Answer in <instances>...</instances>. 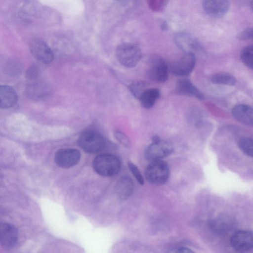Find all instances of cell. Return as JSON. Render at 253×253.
<instances>
[{
	"instance_id": "obj_31",
	"label": "cell",
	"mask_w": 253,
	"mask_h": 253,
	"mask_svg": "<svg viewBox=\"0 0 253 253\" xmlns=\"http://www.w3.org/2000/svg\"><path fill=\"white\" fill-rule=\"evenodd\" d=\"M250 5H251V8L253 10V0H252Z\"/></svg>"
},
{
	"instance_id": "obj_30",
	"label": "cell",
	"mask_w": 253,
	"mask_h": 253,
	"mask_svg": "<svg viewBox=\"0 0 253 253\" xmlns=\"http://www.w3.org/2000/svg\"><path fill=\"white\" fill-rule=\"evenodd\" d=\"M172 252L178 253H193L194 252L187 248L180 247L175 249L174 251H172Z\"/></svg>"
},
{
	"instance_id": "obj_22",
	"label": "cell",
	"mask_w": 253,
	"mask_h": 253,
	"mask_svg": "<svg viewBox=\"0 0 253 253\" xmlns=\"http://www.w3.org/2000/svg\"><path fill=\"white\" fill-rule=\"evenodd\" d=\"M241 59L246 66L253 69V45L246 46L242 49Z\"/></svg>"
},
{
	"instance_id": "obj_6",
	"label": "cell",
	"mask_w": 253,
	"mask_h": 253,
	"mask_svg": "<svg viewBox=\"0 0 253 253\" xmlns=\"http://www.w3.org/2000/svg\"><path fill=\"white\" fill-rule=\"evenodd\" d=\"M196 64L194 53L184 52L178 60L171 63L169 66L170 72L178 76H186L191 73Z\"/></svg>"
},
{
	"instance_id": "obj_13",
	"label": "cell",
	"mask_w": 253,
	"mask_h": 253,
	"mask_svg": "<svg viewBox=\"0 0 253 253\" xmlns=\"http://www.w3.org/2000/svg\"><path fill=\"white\" fill-rule=\"evenodd\" d=\"M18 233L13 225L5 222L0 224V243L5 248H10L16 243Z\"/></svg>"
},
{
	"instance_id": "obj_19",
	"label": "cell",
	"mask_w": 253,
	"mask_h": 253,
	"mask_svg": "<svg viewBox=\"0 0 253 253\" xmlns=\"http://www.w3.org/2000/svg\"><path fill=\"white\" fill-rule=\"evenodd\" d=\"M160 92L156 88H148L142 93L139 100L143 107L146 109L152 108L160 97Z\"/></svg>"
},
{
	"instance_id": "obj_5",
	"label": "cell",
	"mask_w": 253,
	"mask_h": 253,
	"mask_svg": "<svg viewBox=\"0 0 253 253\" xmlns=\"http://www.w3.org/2000/svg\"><path fill=\"white\" fill-rule=\"evenodd\" d=\"M173 151L171 143L161 139L152 142L145 152V157L149 161L160 160L170 155Z\"/></svg>"
},
{
	"instance_id": "obj_29",
	"label": "cell",
	"mask_w": 253,
	"mask_h": 253,
	"mask_svg": "<svg viewBox=\"0 0 253 253\" xmlns=\"http://www.w3.org/2000/svg\"><path fill=\"white\" fill-rule=\"evenodd\" d=\"M27 74V77L31 79L35 78L38 74L37 68L35 67H32L29 70V71Z\"/></svg>"
},
{
	"instance_id": "obj_2",
	"label": "cell",
	"mask_w": 253,
	"mask_h": 253,
	"mask_svg": "<svg viewBox=\"0 0 253 253\" xmlns=\"http://www.w3.org/2000/svg\"><path fill=\"white\" fill-rule=\"evenodd\" d=\"M116 54L119 62L126 68L135 66L142 56L139 47L137 45L130 43L119 44L116 48Z\"/></svg>"
},
{
	"instance_id": "obj_18",
	"label": "cell",
	"mask_w": 253,
	"mask_h": 253,
	"mask_svg": "<svg viewBox=\"0 0 253 253\" xmlns=\"http://www.w3.org/2000/svg\"><path fill=\"white\" fill-rule=\"evenodd\" d=\"M177 91L180 94L193 96L198 99H204L203 93L189 80L182 79L176 86Z\"/></svg>"
},
{
	"instance_id": "obj_8",
	"label": "cell",
	"mask_w": 253,
	"mask_h": 253,
	"mask_svg": "<svg viewBox=\"0 0 253 253\" xmlns=\"http://www.w3.org/2000/svg\"><path fill=\"white\" fill-rule=\"evenodd\" d=\"M234 250L238 252H246L253 249V232L249 230L235 232L230 239Z\"/></svg>"
},
{
	"instance_id": "obj_3",
	"label": "cell",
	"mask_w": 253,
	"mask_h": 253,
	"mask_svg": "<svg viewBox=\"0 0 253 253\" xmlns=\"http://www.w3.org/2000/svg\"><path fill=\"white\" fill-rule=\"evenodd\" d=\"M145 177L152 185H161L168 180L169 169L168 164L160 160L151 162L145 170Z\"/></svg>"
},
{
	"instance_id": "obj_24",
	"label": "cell",
	"mask_w": 253,
	"mask_h": 253,
	"mask_svg": "<svg viewBox=\"0 0 253 253\" xmlns=\"http://www.w3.org/2000/svg\"><path fill=\"white\" fill-rule=\"evenodd\" d=\"M129 88L132 94L139 99L142 93L148 88L146 83L143 81H137L132 84Z\"/></svg>"
},
{
	"instance_id": "obj_26",
	"label": "cell",
	"mask_w": 253,
	"mask_h": 253,
	"mask_svg": "<svg viewBox=\"0 0 253 253\" xmlns=\"http://www.w3.org/2000/svg\"><path fill=\"white\" fill-rule=\"evenodd\" d=\"M116 139L124 147L128 148L131 146V142L128 137L123 132L119 130L115 131Z\"/></svg>"
},
{
	"instance_id": "obj_25",
	"label": "cell",
	"mask_w": 253,
	"mask_h": 253,
	"mask_svg": "<svg viewBox=\"0 0 253 253\" xmlns=\"http://www.w3.org/2000/svg\"><path fill=\"white\" fill-rule=\"evenodd\" d=\"M127 165L130 171L133 174L138 182L140 185H143L144 183L143 176L138 167L131 162H128Z\"/></svg>"
},
{
	"instance_id": "obj_20",
	"label": "cell",
	"mask_w": 253,
	"mask_h": 253,
	"mask_svg": "<svg viewBox=\"0 0 253 253\" xmlns=\"http://www.w3.org/2000/svg\"><path fill=\"white\" fill-rule=\"evenodd\" d=\"M27 89L28 95L34 98L44 97L48 93V87L42 83L35 82L31 84Z\"/></svg>"
},
{
	"instance_id": "obj_21",
	"label": "cell",
	"mask_w": 253,
	"mask_h": 253,
	"mask_svg": "<svg viewBox=\"0 0 253 253\" xmlns=\"http://www.w3.org/2000/svg\"><path fill=\"white\" fill-rule=\"evenodd\" d=\"M211 82L216 84L234 85L236 83V80L229 74L218 73L212 76Z\"/></svg>"
},
{
	"instance_id": "obj_15",
	"label": "cell",
	"mask_w": 253,
	"mask_h": 253,
	"mask_svg": "<svg viewBox=\"0 0 253 253\" xmlns=\"http://www.w3.org/2000/svg\"><path fill=\"white\" fill-rule=\"evenodd\" d=\"M176 44L184 52H191L199 48V44L196 38L186 32L176 33L174 38Z\"/></svg>"
},
{
	"instance_id": "obj_12",
	"label": "cell",
	"mask_w": 253,
	"mask_h": 253,
	"mask_svg": "<svg viewBox=\"0 0 253 253\" xmlns=\"http://www.w3.org/2000/svg\"><path fill=\"white\" fill-rule=\"evenodd\" d=\"M211 230L217 235H225L231 232L235 227L234 219L227 215H221L209 222Z\"/></svg>"
},
{
	"instance_id": "obj_9",
	"label": "cell",
	"mask_w": 253,
	"mask_h": 253,
	"mask_svg": "<svg viewBox=\"0 0 253 253\" xmlns=\"http://www.w3.org/2000/svg\"><path fill=\"white\" fill-rule=\"evenodd\" d=\"M29 48L32 55L39 61L48 63L54 58L53 53L48 45L43 41L35 39L29 43Z\"/></svg>"
},
{
	"instance_id": "obj_28",
	"label": "cell",
	"mask_w": 253,
	"mask_h": 253,
	"mask_svg": "<svg viewBox=\"0 0 253 253\" xmlns=\"http://www.w3.org/2000/svg\"><path fill=\"white\" fill-rule=\"evenodd\" d=\"M240 40H253V28H248L242 31L238 35Z\"/></svg>"
},
{
	"instance_id": "obj_4",
	"label": "cell",
	"mask_w": 253,
	"mask_h": 253,
	"mask_svg": "<svg viewBox=\"0 0 253 253\" xmlns=\"http://www.w3.org/2000/svg\"><path fill=\"white\" fill-rule=\"evenodd\" d=\"M78 145L87 153H94L102 150L106 145L104 138L94 130L82 133L78 139Z\"/></svg>"
},
{
	"instance_id": "obj_16",
	"label": "cell",
	"mask_w": 253,
	"mask_h": 253,
	"mask_svg": "<svg viewBox=\"0 0 253 253\" xmlns=\"http://www.w3.org/2000/svg\"><path fill=\"white\" fill-rule=\"evenodd\" d=\"M133 189L134 183L131 178L127 176H124L120 177L117 182L115 192L119 199L124 200L129 197Z\"/></svg>"
},
{
	"instance_id": "obj_10",
	"label": "cell",
	"mask_w": 253,
	"mask_h": 253,
	"mask_svg": "<svg viewBox=\"0 0 253 253\" xmlns=\"http://www.w3.org/2000/svg\"><path fill=\"white\" fill-rule=\"evenodd\" d=\"M81 154L77 149L66 148L57 151L54 157L55 162L59 167L69 168L78 163Z\"/></svg>"
},
{
	"instance_id": "obj_27",
	"label": "cell",
	"mask_w": 253,
	"mask_h": 253,
	"mask_svg": "<svg viewBox=\"0 0 253 253\" xmlns=\"http://www.w3.org/2000/svg\"><path fill=\"white\" fill-rule=\"evenodd\" d=\"M167 0H148V2L153 9L158 11L163 8Z\"/></svg>"
},
{
	"instance_id": "obj_17",
	"label": "cell",
	"mask_w": 253,
	"mask_h": 253,
	"mask_svg": "<svg viewBox=\"0 0 253 253\" xmlns=\"http://www.w3.org/2000/svg\"><path fill=\"white\" fill-rule=\"evenodd\" d=\"M18 96L14 89L7 85L0 86V106L1 108H8L15 105Z\"/></svg>"
},
{
	"instance_id": "obj_7",
	"label": "cell",
	"mask_w": 253,
	"mask_h": 253,
	"mask_svg": "<svg viewBox=\"0 0 253 253\" xmlns=\"http://www.w3.org/2000/svg\"><path fill=\"white\" fill-rule=\"evenodd\" d=\"M169 67L165 60L157 56L153 57L150 63L147 74L149 78L157 83H164L168 78Z\"/></svg>"
},
{
	"instance_id": "obj_14",
	"label": "cell",
	"mask_w": 253,
	"mask_h": 253,
	"mask_svg": "<svg viewBox=\"0 0 253 253\" xmlns=\"http://www.w3.org/2000/svg\"><path fill=\"white\" fill-rule=\"evenodd\" d=\"M231 114L237 121L253 127V107L247 104H237L233 107Z\"/></svg>"
},
{
	"instance_id": "obj_23",
	"label": "cell",
	"mask_w": 253,
	"mask_h": 253,
	"mask_svg": "<svg viewBox=\"0 0 253 253\" xmlns=\"http://www.w3.org/2000/svg\"><path fill=\"white\" fill-rule=\"evenodd\" d=\"M238 146L245 154L253 158V139L241 138L238 142Z\"/></svg>"
},
{
	"instance_id": "obj_11",
	"label": "cell",
	"mask_w": 253,
	"mask_h": 253,
	"mask_svg": "<svg viewBox=\"0 0 253 253\" xmlns=\"http://www.w3.org/2000/svg\"><path fill=\"white\" fill-rule=\"evenodd\" d=\"M202 6L205 12L213 18L225 15L230 7L228 0H203Z\"/></svg>"
},
{
	"instance_id": "obj_1",
	"label": "cell",
	"mask_w": 253,
	"mask_h": 253,
	"mask_svg": "<svg viewBox=\"0 0 253 253\" xmlns=\"http://www.w3.org/2000/svg\"><path fill=\"white\" fill-rule=\"evenodd\" d=\"M121 162L115 155L102 154L96 156L93 162L94 170L103 176H112L117 174L121 169Z\"/></svg>"
}]
</instances>
